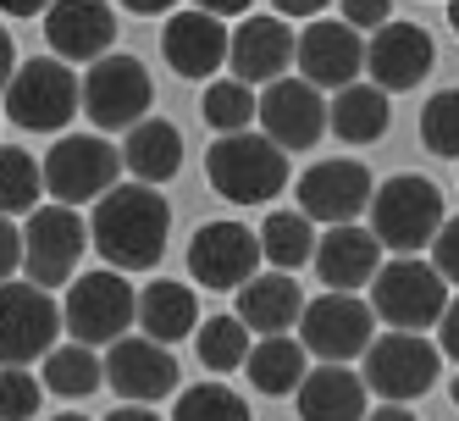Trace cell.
Here are the masks:
<instances>
[{
  "label": "cell",
  "instance_id": "cell-22",
  "mask_svg": "<svg viewBox=\"0 0 459 421\" xmlns=\"http://www.w3.org/2000/svg\"><path fill=\"white\" fill-rule=\"evenodd\" d=\"M366 67V45H359V28L349 22H321L310 17V28L299 34V73L316 89H349Z\"/></svg>",
  "mask_w": 459,
  "mask_h": 421
},
{
  "label": "cell",
  "instance_id": "cell-27",
  "mask_svg": "<svg viewBox=\"0 0 459 421\" xmlns=\"http://www.w3.org/2000/svg\"><path fill=\"white\" fill-rule=\"evenodd\" d=\"M387 89L377 83H349L338 89V101L326 106V127L343 139V145H377L387 134Z\"/></svg>",
  "mask_w": 459,
  "mask_h": 421
},
{
  "label": "cell",
  "instance_id": "cell-34",
  "mask_svg": "<svg viewBox=\"0 0 459 421\" xmlns=\"http://www.w3.org/2000/svg\"><path fill=\"white\" fill-rule=\"evenodd\" d=\"M172 421H249V405L227 382H194L172 405Z\"/></svg>",
  "mask_w": 459,
  "mask_h": 421
},
{
  "label": "cell",
  "instance_id": "cell-24",
  "mask_svg": "<svg viewBox=\"0 0 459 421\" xmlns=\"http://www.w3.org/2000/svg\"><path fill=\"white\" fill-rule=\"evenodd\" d=\"M305 288L293 272H255L244 288H238V316H244V328L260 333V338H277L288 328H299V316H305Z\"/></svg>",
  "mask_w": 459,
  "mask_h": 421
},
{
  "label": "cell",
  "instance_id": "cell-6",
  "mask_svg": "<svg viewBox=\"0 0 459 421\" xmlns=\"http://www.w3.org/2000/svg\"><path fill=\"white\" fill-rule=\"evenodd\" d=\"M61 321H67L73 344H117L127 338V328L139 321V294L117 267L106 272H83L67 283V305H61Z\"/></svg>",
  "mask_w": 459,
  "mask_h": 421
},
{
  "label": "cell",
  "instance_id": "cell-36",
  "mask_svg": "<svg viewBox=\"0 0 459 421\" xmlns=\"http://www.w3.org/2000/svg\"><path fill=\"white\" fill-rule=\"evenodd\" d=\"M45 382L22 366H0V421H34Z\"/></svg>",
  "mask_w": 459,
  "mask_h": 421
},
{
  "label": "cell",
  "instance_id": "cell-26",
  "mask_svg": "<svg viewBox=\"0 0 459 421\" xmlns=\"http://www.w3.org/2000/svg\"><path fill=\"white\" fill-rule=\"evenodd\" d=\"M122 161H127V172H134L139 183H167L183 167V134L167 117H144L139 127H127Z\"/></svg>",
  "mask_w": 459,
  "mask_h": 421
},
{
  "label": "cell",
  "instance_id": "cell-11",
  "mask_svg": "<svg viewBox=\"0 0 459 421\" xmlns=\"http://www.w3.org/2000/svg\"><path fill=\"white\" fill-rule=\"evenodd\" d=\"M377 311L371 300L359 294H338V288H326V294H316L299 316V338L310 355H321V361H354V355H366L377 338Z\"/></svg>",
  "mask_w": 459,
  "mask_h": 421
},
{
  "label": "cell",
  "instance_id": "cell-16",
  "mask_svg": "<svg viewBox=\"0 0 459 421\" xmlns=\"http://www.w3.org/2000/svg\"><path fill=\"white\" fill-rule=\"evenodd\" d=\"M106 382L127 405H150V399H167L178 388V361L167 355V344H155L150 333L144 338H117L111 355H106Z\"/></svg>",
  "mask_w": 459,
  "mask_h": 421
},
{
  "label": "cell",
  "instance_id": "cell-30",
  "mask_svg": "<svg viewBox=\"0 0 459 421\" xmlns=\"http://www.w3.org/2000/svg\"><path fill=\"white\" fill-rule=\"evenodd\" d=\"M45 194V161H34L22 145H0V216L39 211Z\"/></svg>",
  "mask_w": 459,
  "mask_h": 421
},
{
  "label": "cell",
  "instance_id": "cell-8",
  "mask_svg": "<svg viewBox=\"0 0 459 421\" xmlns=\"http://www.w3.org/2000/svg\"><path fill=\"white\" fill-rule=\"evenodd\" d=\"M61 328H67V321H61V305L50 300V288L28 283V277L0 283V366L45 361L56 349Z\"/></svg>",
  "mask_w": 459,
  "mask_h": 421
},
{
  "label": "cell",
  "instance_id": "cell-25",
  "mask_svg": "<svg viewBox=\"0 0 459 421\" xmlns=\"http://www.w3.org/2000/svg\"><path fill=\"white\" fill-rule=\"evenodd\" d=\"M139 328L155 344L194 338V333H200V300H194V288H183L178 277H155L139 294Z\"/></svg>",
  "mask_w": 459,
  "mask_h": 421
},
{
  "label": "cell",
  "instance_id": "cell-19",
  "mask_svg": "<svg viewBox=\"0 0 459 421\" xmlns=\"http://www.w3.org/2000/svg\"><path fill=\"white\" fill-rule=\"evenodd\" d=\"M227 61H233V78H244V83H277V78H288L293 61H299V34H293L277 12L244 17Z\"/></svg>",
  "mask_w": 459,
  "mask_h": 421
},
{
  "label": "cell",
  "instance_id": "cell-1",
  "mask_svg": "<svg viewBox=\"0 0 459 421\" xmlns=\"http://www.w3.org/2000/svg\"><path fill=\"white\" fill-rule=\"evenodd\" d=\"M89 233H94V250L106 255V267L139 272V267H155L167 255L172 206L155 183H117L106 200H94Z\"/></svg>",
  "mask_w": 459,
  "mask_h": 421
},
{
  "label": "cell",
  "instance_id": "cell-3",
  "mask_svg": "<svg viewBox=\"0 0 459 421\" xmlns=\"http://www.w3.org/2000/svg\"><path fill=\"white\" fill-rule=\"evenodd\" d=\"M443 194L437 183H426L415 172H399L377 183L371 194V233L382 239V250L393 255H415V250H432V239L443 233Z\"/></svg>",
  "mask_w": 459,
  "mask_h": 421
},
{
  "label": "cell",
  "instance_id": "cell-18",
  "mask_svg": "<svg viewBox=\"0 0 459 421\" xmlns=\"http://www.w3.org/2000/svg\"><path fill=\"white\" fill-rule=\"evenodd\" d=\"M260 127L282 150H310L326 134V101L310 78H277L260 94Z\"/></svg>",
  "mask_w": 459,
  "mask_h": 421
},
{
  "label": "cell",
  "instance_id": "cell-46",
  "mask_svg": "<svg viewBox=\"0 0 459 421\" xmlns=\"http://www.w3.org/2000/svg\"><path fill=\"white\" fill-rule=\"evenodd\" d=\"M106 421H160V416H155L150 405H122V410H111Z\"/></svg>",
  "mask_w": 459,
  "mask_h": 421
},
{
  "label": "cell",
  "instance_id": "cell-31",
  "mask_svg": "<svg viewBox=\"0 0 459 421\" xmlns=\"http://www.w3.org/2000/svg\"><path fill=\"white\" fill-rule=\"evenodd\" d=\"M260 250L277 272H293L316 255V233H310V216L305 211H272L266 228H260Z\"/></svg>",
  "mask_w": 459,
  "mask_h": 421
},
{
  "label": "cell",
  "instance_id": "cell-28",
  "mask_svg": "<svg viewBox=\"0 0 459 421\" xmlns=\"http://www.w3.org/2000/svg\"><path fill=\"white\" fill-rule=\"evenodd\" d=\"M310 349H305V338H288V333H277V338H260L255 349H249V361H244V372H249V382L260 388V394H299V382L310 377Z\"/></svg>",
  "mask_w": 459,
  "mask_h": 421
},
{
  "label": "cell",
  "instance_id": "cell-9",
  "mask_svg": "<svg viewBox=\"0 0 459 421\" xmlns=\"http://www.w3.org/2000/svg\"><path fill=\"white\" fill-rule=\"evenodd\" d=\"M122 167H127L122 150H111L100 134H67L45 155V189L61 206H89V200H106L117 189Z\"/></svg>",
  "mask_w": 459,
  "mask_h": 421
},
{
  "label": "cell",
  "instance_id": "cell-4",
  "mask_svg": "<svg viewBox=\"0 0 459 421\" xmlns=\"http://www.w3.org/2000/svg\"><path fill=\"white\" fill-rule=\"evenodd\" d=\"M83 111V83L61 56H34L22 61L17 78L6 83V117L28 134H56Z\"/></svg>",
  "mask_w": 459,
  "mask_h": 421
},
{
  "label": "cell",
  "instance_id": "cell-38",
  "mask_svg": "<svg viewBox=\"0 0 459 421\" xmlns=\"http://www.w3.org/2000/svg\"><path fill=\"white\" fill-rule=\"evenodd\" d=\"M349 28H387L393 22V0H338Z\"/></svg>",
  "mask_w": 459,
  "mask_h": 421
},
{
  "label": "cell",
  "instance_id": "cell-14",
  "mask_svg": "<svg viewBox=\"0 0 459 421\" xmlns=\"http://www.w3.org/2000/svg\"><path fill=\"white\" fill-rule=\"evenodd\" d=\"M371 194H377V178L366 161L333 155V161H316L299 178V211L338 228V222H354L359 211H371Z\"/></svg>",
  "mask_w": 459,
  "mask_h": 421
},
{
  "label": "cell",
  "instance_id": "cell-48",
  "mask_svg": "<svg viewBox=\"0 0 459 421\" xmlns=\"http://www.w3.org/2000/svg\"><path fill=\"white\" fill-rule=\"evenodd\" d=\"M448 28L459 34V0H448Z\"/></svg>",
  "mask_w": 459,
  "mask_h": 421
},
{
  "label": "cell",
  "instance_id": "cell-37",
  "mask_svg": "<svg viewBox=\"0 0 459 421\" xmlns=\"http://www.w3.org/2000/svg\"><path fill=\"white\" fill-rule=\"evenodd\" d=\"M432 267L443 272V283H459V216H448L443 233L432 239Z\"/></svg>",
  "mask_w": 459,
  "mask_h": 421
},
{
  "label": "cell",
  "instance_id": "cell-40",
  "mask_svg": "<svg viewBox=\"0 0 459 421\" xmlns=\"http://www.w3.org/2000/svg\"><path fill=\"white\" fill-rule=\"evenodd\" d=\"M437 338H443V355L448 361H459V300H448L443 321H437Z\"/></svg>",
  "mask_w": 459,
  "mask_h": 421
},
{
  "label": "cell",
  "instance_id": "cell-23",
  "mask_svg": "<svg viewBox=\"0 0 459 421\" xmlns=\"http://www.w3.org/2000/svg\"><path fill=\"white\" fill-rule=\"evenodd\" d=\"M371 382L354 377L343 361H321L305 382H299V421H366L371 416Z\"/></svg>",
  "mask_w": 459,
  "mask_h": 421
},
{
  "label": "cell",
  "instance_id": "cell-43",
  "mask_svg": "<svg viewBox=\"0 0 459 421\" xmlns=\"http://www.w3.org/2000/svg\"><path fill=\"white\" fill-rule=\"evenodd\" d=\"M194 6L200 12H211V17H244L255 0H194Z\"/></svg>",
  "mask_w": 459,
  "mask_h": 421
},
{
  "label": "cell",
  "instance_id": "cell-20",
  "mask_svg": "<svg viewBox=\"0 0 459 421\" xmlns=\"http://www.w3.org/2000/svg\"><path fill=\"white\" fill-rule=\"evenodd\" d=\"M227 50H233V34L221 28V17H211L200 6L172 12L167 28H160V56H167V67L178 78H211L227 61Z\"/></svg>",
  "mask_w": 459,
  "mask_h": 421
},
{
  "label": "cell",
  "instance_id": "cell-49",
  "mask_svg": "<svg viewBox=\"0 0 459 421\" xmlns=\"http://www.w3.org/2000/svg\"><path fill=\"white\" fill-rule=\"evenodd\" d=\"M56 421H89V416H78V410H67V416H56Z\"/></svg>",
  "mask_w": 459,
  "mask_h": 421
},
{
  "label": "cell",
  "instance_id": "cell-2",
  "mask_svg": "<svg viewBox=\"0 0 459 421\" xmlns=\"http://www.w3.org/2000/svg\"><path fill=\"white\" fill-rule=\"evenodd\" d=\"M205 178L233 206H266L288 189V150L272 134H221L205 150Z\"/></svg>",
  "mask_w": 459,
  "mask_h": 421
},
{
  "label": "cell",
  "instance_id": "cell-32",
  "mask_svg": "<svg viewBox=\"0 0 459 421\" xmlns=\"http://www.w3.org/2000/svg\"><path fill=\"white\" fill-rule=\"evenodd\" d=\"M200 117L216 127V134H249V122H260V101H255V83L244 78H216L200 101Z\"/></svg>",
  "mask_w": 459,
  "mask_h": 421
},
{
  "label": "cell",
  "instance_id": "cell-47",
  "mask_svg": "<svg viewBox=\"0 0 459 421\" xmlns=\"http://www.w3.org/2000/svg\"><path fill=\"white\" fill-rule=\"evenodd\" d=\"M366 421H415V410H410V405H382V410H371Z\"/></svg>",
  "mask_w": 459,
  "mask_h": 421
},
{
  "label": "cell",
  "instance_id": "cell-13",
  "mask_svg": "<svg viewBox=\"0 0 459 421\" xmlns=\"http://www.w3.org/2000/svg\"><path fill=\"white\" fill-rule=\"evenodd\" d=\"M437 366H443L437 344H426L420 333H399V328L382 333L366 349V382H371V394H382L393 405L420 399L426 388L437 382Z\"/></svg>",
  "mask_w": 459,
  "mask_h": 421
},
{
  "label": "cell",
  "instance_id": "cell-44",
  "mask_svg": "<svg viewBox=\"0 0 459 421\" xmlns=\"http://www.w3.org/2000/svg\"><path fill=\"white\" fill-rule=\"evenodd\" d=\"M0 12L6 17H39V12H50V0H0Z\"/></svg>",
  "mask_w": 459,
  "mask_h": 421
},
{
  "label": "cell",
  "instance_id": "cell-39",
  "mask_svg": "<svg viewBox=\"0 0 459 421\" xmlns=\"http://www.w3.org/2000/svg\"><path fill=\"white\" fill-rule=\"evenodd\" d=\"M12 272H22V233L0 216V283H6Z\"/></svg>",
  "mask_w": 459,
  "mask_h": 421
},
{
  "label": "cell",
  "instance_id": "cell-35",
  "mask_svg": "<svg viewBox=\"0 0 459 421\" xmlns=\"http://www.w3.org/2000/svg\"><path fill=\"white\" fill-rule=\"evenodd\" d=\"M420 145L432 150V155L459 161V89H443V94L426 101V111H420Z\"/></svg>",
  "mask_w": 459,
  "mask_h": 421
},
{
  "label": "cell",
  "instance_id": "cell-17",
  "mask_svg": "<svg viewBox=\"0 0 459 421\" xmlns=\"http://www.w3.org/2000/svg\"><path fill=\"white\" fill-rule=\"evenodd\" d=\"M45 45L61 61H100L117 45V12L106 0H50Z\"/></svg>",
  "mask_w": 459,
  "mask_h": 421
},
{
  "label": "cell",
  "instance_id": "cell-29",
  "mask_svg": "<svg viewBox=\"0 0 459 421\" xmlns=\"http://www.w3.org/2000/svg\"><path fill=\"white\" fill-rule=\"evenodd\" d=\"M106 382V361L89 344H56L45 355V388L61 399H89Z\"/></svg>",
  "mask_w": 459,
  "mask_h": 421
},
{
  "label": "cell",
  "instance_id": "cell-42",
  "mask_svg": "<svg viewBox=\"0 0 459 421\" xmlns=\"http://www.w3.org/2000/svg\"><path fill=\"white\" fill-rule=\"evenodd\" d=\"M17 78V45H12V34L0 28V94H6V83Z\"/></svg>",
  "mask_w": 459,
  "mask_h": 421
},
{
  "label": "cell",
  "instance_id": "cell-12",
  "mask_svg": "<svg viewBox=\"0 0 459 421\" xmlns=\"http://www.w3.org/2000/svg\"><path fill=\"white\" fill-rule=\"evenodd\" d=\"M260 261H266V250H260V233H249L244 222H205L200 233L188 239V272L200 288H238L260 272Z\"/></svg>",
  "mask_w": 459,
  "mask_h": 421
},
{
  "label": "cell",
  "instance_id": "cell-41",
  "mask_svg": "<svg viewBox=\"0 0 459 421\" xmlns=\"http://www.w3.org/2000/svg\"><path fill=\"white\" fill-rule=\"evenodd\" d=\"M321 6H333V0H272L277 17H321Z\"/></svg>",
  "mask_w": 459,
  "mask_h": 421
},
{
  "label": "cell",
  "instance_id": "cell-7",
  "mask_svg": "<svg viewBox=\"0 0 459 421\" xmlns=\"http://www.w3.org/2000/svg\"><path fill=\"white\" fill-rule=\"evenodd\" d=\"M83 244H89V222L78 216V206H39L28 211V228H22V277L39 283V288H61L78 277L83 261Z\"/></svg>",
  "mask_w": 459,
  "mask_h": 421
},
{
  "label": "cell",
  "instance_id": "cell-45",
  "mask_svg": "<svg viewBox=\"0 0 459 421\" xmlns=\"http://www.w3.org/2000/svg\"><path fill=\"white\" fill-rule=\"evenodd\" d=\"M122 6L134 12V17H160V12H172L178 0H122Z\"/></svg>",
  "mask_w": 459,
  "mask_h": 421
},
{
  "label": "cell",
  "instance_id": "cell-33",
  "mask_svg": "<svg viewBox=\"0 0 459 421\" xmlns=\"http://www.w3.org/2000/svg\"><path fill=\"white\" fill-rule=\"evenodd\" d=\"M194 349H200V361L221 377V372H238L244 361H249V328H244V316L233 311V316H211V321H200V333H194Z\"/></svg>",
  "mask_w": 459,
  "mask_h": 421
},
{
  "label": "cell",
  "instance_id": "cell-21",
  "mask_svg": "<svg viewBox=\"0 0 459 421\" xmlns=\"http://www.w3.org/2000/svg\"><path fill=\"white\" fill-rule=\"evenodd\" d=\"M382 272V239L371 228H354V222H338L326 228L316 244V277L338 294H359L366 283H377Z\"/></svg>",
  "mask_w": 459,
  "mask_h": 421
},
{
  "label": "cell",
  "instance_id": "cell-50",
  "mask_svg": "<svg viewBox=\"0 0 459 421\" xmlns=\"http://www.w3.org/2000/svg\"><path fill=\"white\" fill-rule=\"evenodd\" d=\"M454 405H459V377H454Z\"/></svg>",
  "mask_w": 459,
  "mask_h": 421
},
{
  "label": "cell",
  "instance_id": "cell-15",
  "mask_svg": "<svg viewBox=\"0 0 459 421\" xmlns=\"http://www.w3.org/2000/svg\"><path fill=\"white\" fill-rule=\"evenodd\" d=\"M432 61H437V45H432V34H426L420 22H387V28H377L371 45H366V73L387 94L426 83Z\"/></svg>",
  "mask_w": 459,
  "mask_h": 421
},
{
  "label": "cell",
  "instance_id": "cell-10",
  "mask_svg": "<svg viewBox=\"0 0 459 421\" xmlns=\"http://www.w3.org/2000/svg\"><path fill=\"white\" fill-rule=\"evenodd\" d=\"M150 101H155V83H150V73L139 67L134 56L89 61V73H83V111H89L94 127H106V134H117V127H139Z\"/></svg>",
  "mask_w": 459,
  "mask_h": 421
},
{
  "label": "cell",
  "instance_id": "cell-5",
  "mask_svg": "<svg viewBox=\"0 0 459 421\" xmlns=\"http://www.w3.org/2000/svg\"><path fill=\"white\" fill-rule=\"evenodd\" d=\"M371 311L399 333H426L448 311V283L432 261L399 255V261H382V272L371 283Z\"/></svg>",
  "mask_w": 459,
  "mask_h": 421
}]
</instances>
